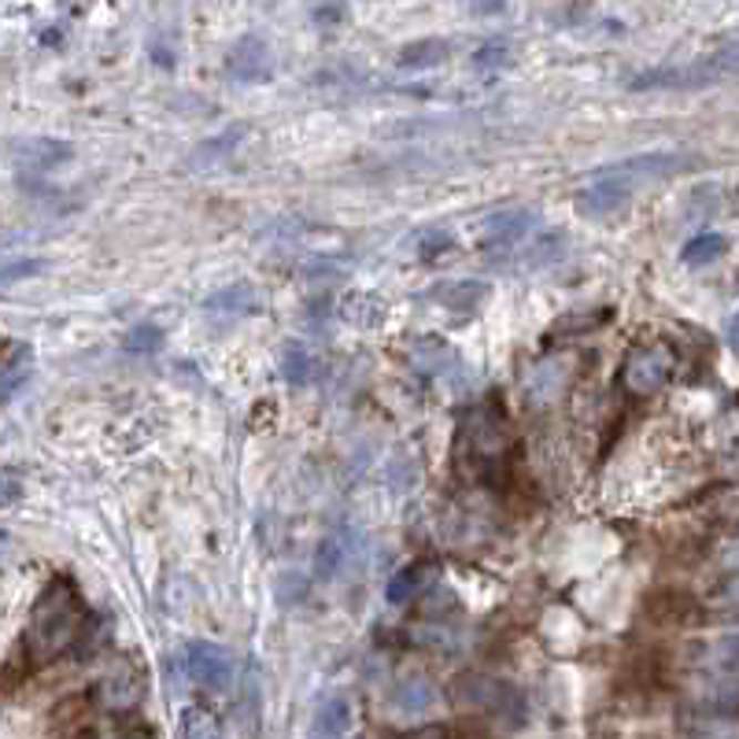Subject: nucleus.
<instances>
[{
  "mask_svg": "<svg viewBox=\"0 0 739 739\" xmlns=\"http://www.w3.org/2000/svg\"><path fill=\"white\" fill-rule=\"evenodd\" d=\"M437 584V566L433 562H411V566L396 569V577L384 584V599L392 606H407L418 595H425Z\"/></svg>",
  "mask_w": 739,
  "mask_h": 739,
  "instance_id": "nucleus-6",
  "label": "nucleus"
},
{
  "mask_svg": "<svg viewBox=\"0 0 739 739\" xmlns=\"http://www.w3.org/2000/svg\"><path fill=\"white\" fill-rule=\"evenodd\" d=\"M451 359H455V351H451L440 337H418L407 345V362H411V370H418L422 378L444 373L451 367Z\"/></svg>",
  "mask_w": 739,
  "mask_h": 739,
  "instance_id": "nucleus-9",
  "label": "nucleus"
},
{
  "mask_svg": "<svg viewBox=\"0 0 739 739\" xmlns=\"http://www.w3.org/2000/svg\"><path fill=\"white\" fill-rule=\"evenodd\" d=\"M256 307V292L252 285H229V289L207 296V311H252Z\"/></svg>",
  "mask_w": 739,
  "mask_h": 739,
  "instance_id": "nucleus-17",
  "label": "nucleus"
},
{
  "mask_svg": "<svg viewBox=\"0 0 739 739\" xmlns=\"http://www.w3.org/2000/svg\"><path fill=\"white\" fill-rule=\"evenodd\" d=\"M340 562H345V540H340V536H326L322 547H318V555H315V573H318L322 581L337 577Z\"/></svg>",
  "mask_w": 739,
  "mask_h": 739,
  "instance_id": "nucleus-19",
  "label": "nucleus"
},
{
  "mask_svg": "<svg viewBox=\"0 0 739 739\" xmlns=\"http://www.w3.org/2000/svg\"><path fill=\"white\" fill-rule=\"evenodd\" d=\"M459 470L473 481H495L506 466V433L503 418L489 411H473L459 429L455 444Z\"/></svg>",
  "mask_w": 739,
  "mask_h": 739,
  "instance_id": "nucleus-2",
  "label": "nucleus"
},
{
  "mask_svg": "<svg viewBox=\"0 0 739 739\" xmlns=\"http://www.w3.org/2000/svg\"><path fill=\"white\" fill-rule=\"evenodd\" d=\"M444 57V45H422V49H411V52H403V63H433V60H440Z\"/></svg>",
  "mask_w": 739,
  "mask_h": 739,
  "instance_id": "nucleus-26",
  "label": "nucleus"
},
{
  "mask_svg": "<svg viewBox=\"0 0 739 739\" xmlns=\"http://www.w3.org/2000/svg\"><path fill=\"white\" fill-rule=\"evenodd\" d=\"M451 234L448 229H422V234L414 237V252H418V259H437V256H444V252H451Z\"/></svg>",
  "mask_w": 739,
  "mask_h": 739,
  "instance_id": "nucleus-21",
  "label": "nucleus"
},
{
  "mask_svg": "<svg viewBox=\"0 0 739 739\" xmlns=\"http://www.w3.org/2000/svg\"><path fill=\"white\" fill-rule=\"evenodd\" d=\"M281 370H285V381H289V384H307V381H311V373H315L311 351L300 348V345H285Z\"/></svg>",
  "mask_w": 739,
  "mask_h": 739,
  "instance_id": "nucleus-18",
  "label": "nucleus"
},
{
  "mask_svg": "<svg viewBox=\"0 0 739 739\" xmlns=\"http://www.w3.org/2000/svg\"><path fill=\"white\" fill-rule=\"evenodd\" d=\"M673 370H677V351L666 340H644L625 356L622 367V389L628 396H658L669 384Z\"/></svg>",
  "mask_w": 739,
  "mask_h": 739,
  "instance_id": "nucleus-3",
  "label": "nucleus"
},
{
  "mask_svg": "<svg viewBox=\"0 0 739 739\" xmlns=\"http://www.w3.org/2000/svg\"><path fill=\"white\" fill-rule=\"evenodd\" d=\"M603 318H606V315H595V311H588V315H569V318H562L555 329H566V333H592V329L599 326Z\"/></svg>",
  "mask_w": 739,
  "mask_h": 739,
  "instance_id": "nucleus-23",
  "label": "nucleus"
},
{
  "mask_svg": "<svg viewBox=\"0 0 739 739\" xmlns=\"http://www.w3.org/2000/svg\"><path fill=\"white\" fill-rule=\"evenodd\" d=\"M348 728H351V706H348V699L333 695V699H326L322 706H318V714H315V739H345Z\"/></svg>",
  "mask_w": 739,
  "mask_h": 739,
  "instance_id": "nucleus-12",
  "label": "nucleus"
},
{
  "mask_svg": "<svg viewBox=\"0 0 739 739\" xmlns=\"http://www.w3.org/2000/svg\"><path fill=\"white\" fill-rule=\"evenodd\" d=\"M41 263L38 259H27V263H16V267L0 270V281H19V278H30V274H38Z\"/></svg>",
  "mask_w": 739,
  "mask_h": 739,
  "instance_id": "nucleus-25",
  "label": "nucleus"
},
{
  "mask_svg": "<svg viewBox=\"0 0 739 739\" xmlns=\"http://www.w3.org/2000/svg\"><path fill=\"white\" fill-rule=\"evenodd\" d=\"M182 739H226L223 725L201 706H185L182 710Z\"/></svg>",
  "mask_w": 739,
  "mask_h": 739,
  "instance_id": "nucleus-15",
  "label": "nucleus"
},
{
  "mask_svg": "<svg viewBox=\"0 0 739 739\" xmlns=\"http://www.w3.org/2000/svg\"><path fill=\"white\" fill-rule=\"evenodd\" d=\"M185 673L193 677V684H201L204 691H226L234 684L237 661L223 644H212V639H193L185 647Z\"/></svg>",
  "mask_w": 739,
  "mask_h": 739,
  "instance_id": "nucleus-5",
  "label": "nucleus"
},
{
  "mask_svg": "<svg viewBox=\"0 0 739 739\" xmlns=\"http://www.w3.org/2000/svg\"><path fill=\"white\" fill-rule=\"evenodd\" d=\"M384 315H389V307H384L381 296H373V292H348L345 300H340V318H345L348 326L378 329L384 322Z\"/></svg>",
  "mask_w": 739,
  "mask_h": 739,
  "instance_id": "nucleus-11",
  "label": "nucleus"
},
{
  "mask_svg": "<svg viewBox=\"0 0 739 739\" xmlns=\"http://www.w3.org/2000/svg\"><path fill=\"white\" fill-rule=\"evenodd\" d=\"M8 547H12V544H8V536H4V533H0V558H4V555H8Z\"/></svg>",
  "mask_w": 739,
  "mask_h": 739,
  "instance_id": "nucleus-27",
  "label": "nucleus"
},
{
  "mask_svg": "<svg viewBox=\"0 0 739 739\" xmlns=\"http://www.w3.org/2000/svg\"><path fill=\"white\" fill-rule=\"evenodd\" d=\"M85 633V606L79 592L68 581H52L41 599L34 603L27 628V647L38 661L60 658L63 650H71Z\"/></svg>",
  "mask_w": 739,
  "mask_h": 739,
  "instance_id": "nucleus-1",
  "label": "nucleus"
},
{
  "mask_svg": "<svg viewBox=\"0 0 739 739\" xmlns=\"http://www.w3.org/2000/svg\"><path fill=\"white\" fill-rule=\"evenodd\" d=\"M123 348L130 356H152V351L163 348V333L160 326H134L130 333L123 337Z\"/></svg>",
  "mask_w": 739,
  "mask_h": 739,
  "instance_id": "nucleus-20",
  "label": "nucleus"
},
{
  "mask_svg": "<svg viewBox=\"0 0 739 739\" xmlns=\"http://www.w3.org/2000/svg\"><path fill=\"white\" fill-rule=\"evenodd\" d=\"M433 702H437V691L425 677H407L403 684H396L392 691V706L403 714H425Z\"/></svg>",
  "mask_w": 739,
  "mask_h": 739,
  "instance_id": "nucleus-13",
  "label": "nucleus"
},
{
  "mask_svg": "<svg viewBox=\"0 0 739 739\" xmlns=\"http://www.w3.org/2000/svg\"><path fill=\"white\" fill-rule=\"evenodd\" d=\"M528 229H533V212H500V215H489L484 218V248H506V245H517Z\"/></svg>",
  "mask_w": 739,
  "mask_h": 739,
  "instance_id": "nucleus-8",
  "label": "nucleus"
},
{
  "mask_svg": "<svg viewBox=\"0 0 739 739\" xmlns=\"http://www.w3.org/2000/svg\"><path fill=\"white\" fill-rule=\"evenodd\" d=\"M558 256H562V234H547V237L536 240V248H528L525 263H533V267H544V263L558 259Z\"/></svg>",
  "mask_w": 739,
  "mask_h": 739,
  "instance_id": "nucleus-22",
  "label": "nucleus"
},
{
  "mask_svg": "<svg viewBox=\"0 0 739 739\" xmlns=\"http://www.w3.org/2000/svg\"><path fill=\"white\" fill-rule=\"evenodd\" d=\"M433 296L440 300V307H448V311L473 315L492 296V285L489 281H448V285H440Z\"/></svg>",
  "mask_w": 739,
  "mask_h": 739,
  "instance_id": "nucleus-10",
  "label": "nucleus"
},
{
  "mask_svg": "<svg viewBox=\"0 0 739 739\" xmlns=\"http://www.w3.org/2000/svg\"><path fill=\"white\" fill-rule=\"evenodd\" d=\"M725 237L721 234H699L695 240H688V245H684V263H688V267H706V263H714V259H721L725 256Z\"/></svg>",
  "mask_w": 739,
  "mask_h": 739,
  "instance_id": "nucleus-16",
  "label": "nucleus"
},
{
  "mask_svg": "<svg viewBox=\"0 0 739 739\" xmlns=\"http://www.w3.org/2000/svg\"><path fill=\"white\" fill-rule=\"evenodd\" d=\"M68 160H71V145H63V141H34V145H27V156H23L27 167L34 171L63 167Z\"/></svg>",
  "mask_w": 739,
  "mask_h": 739,
  "instance_id": "nucleus-14",
  "label": "nucleus"
},
{
  "mask_svg": "<svg viewBox=\"0 0 739 739\" xmlns=\"http://www.w3.org/2000/svg\"><path fill=\"white\" fill-rule=\"evenodd\" d=\"M691 160L677 156V152H650V156H633L625 163H614V167H603L599 178L622 185V189L633 196L636 185H647V182H661V178H673V174L688 171Z\"/></svg>",
  "mask_w": 739,
  "mask_h": 739,
  "instance_id": "nucleus-4",
  "label": "nucleus"
},
{
  "mask_svg": "<svg viewBox=\"0 0 739 739\" xmlns=\"http://www.w3.org/2000/svg\"><path fill=\"white\" fill-rule=\"evenodd\" d=\"M625 204H628V193L622 189V185L599 178V174H595V178L577 193V212L584 218H610V215L622 212Z\"/></svg>",
  "mask_w": 739,
  "mask_h": 739,
  "instance_id": "nucleus-7",
  "label": "nucleus"
},
{
  "mask_svg": "<svg viewBox=\"0 0 739 739\" xmlns=\"http://www.w3.org/2000/svg\"><path fill=\"white\" fill-rule=\"evenodd\" d=\"M19 495H23V484H19L12 473H0V506L16 503Z\"/></svg>",
  "mask_w": 739,
  "mask_h": 739,
  "instance_id": "nucleus-24",
  "label": "nucleus"
}]
</instances>
